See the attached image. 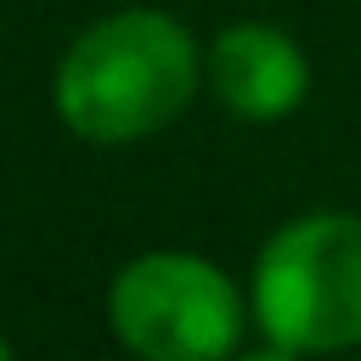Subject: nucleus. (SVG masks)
Listing matches in <instances>:
<instances>
[{"label": "nucleus", "mask_w": 361, "mask_h": 361, "mask_svg": "<svg viewBox=\"0 0 361 361\" xmlns=\"http://www.w3.org/2000/svg\"><path fill=\"white\" fill-rule=\"evenodd\" d=\"M203 85L192 28L158 6H124L79 28L56 62V118L90 147H130L175 124Z\"/></svg>", "instance_id": "obj_1"}, {"label": "nucleus", "mask_w": 361, "mask_h": 361, "mask_svg": "<svg viewBox=\"0 0 361 361\" xmlns=\"http://www.w3.org/2000/svg\"><path fill=\"white\" fill-rule=\"evenodd\" d=\"M254 327L299 355H338L361 344V214L310 209L282 220L248 276Z\"/></svg>", "instance_id": "obj_2"}, {"label": "nucleus", "mask_w": 361, "mask_h": 361, "mask_svg": "<svg viewBox=\"0 0 361 361\" xmlns=\"http://www.w3.org/2000/svg\"><path fill=\"white\" fill-rule=\"evenodd\" d=\"M248 316L237 282L192 248H147L107 282V327L135 361H231Z\"/></svg>", "instance_id": "obj_3"}, {"label": "nucleus", "mask_w": 361, "mask_h": 361, "mask_svg": "<svg viewBox=\"0 0 361 361\" xmlns=\"http://www.w3.org/2000/svg\"><path fill=\"white\" fill-rule=\"evenodd\" d=\"M203 85L248 124H276L310 96V56L276 23H231L203 51Z\"/></svg>", "instance_id": "obj_4"}, {"label": "nucleus", "mask_w": 361, "mask_h": 361, "mask_svg": "<svg viewBox=\"0 0 361 361\" xmlns=\"http://www.w3.org/2000/svg\"><path fill=\"white\" fill-rule=\"evenodd\" d=\"M231 361H305V355L288 350V344H271V338H265L259 350H243V355H231Z\"/></svg>", "instance_id": "obj_5"}, {"label": "nucleus", "mask_w": 361, "mask_h": 361, "mask_svg": "<svg viewBox=\"0 0 361 361\" xmlns=\"http://www.w3.org/2000/svg\"><path fill=\"white\" fill-rule=\"evenodd\" d=\"M0 361H17V350H11V338L0 333Z\"/></svg>", "instance_id": "obj_6"}]
</instances>
